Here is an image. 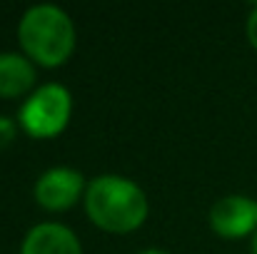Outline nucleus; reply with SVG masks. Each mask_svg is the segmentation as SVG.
I'll use <instances>...</instances> for the list:
<instances>
[{
	"label": "nucleus",
	"mask_w": 257,
	"mask_h": 254,
	"mask_svg": "<svg viewBox=\"0 0 257 254\" xmlns=\"http://www.w3.org/2000/svg\"><path fill=\"white\" fill-rule=\"evenodd\" d=\"M252 252L257 254V229H255V237H252Z\"/></svg>",
	"instance_id": "nucleus-11"
},
{
	"label": "nucleus",
	"mask_w": 257,
	"mask_h": 254,
	"mask_svg": "<svg viewBox=\"0 0 257 254\" xmlns=\"http://www.w3.org/2000/svg\"><path fill=\"white\" fill-rule=\"evenodd\" d=\"M83 174L73 167H53L40 174L35 184V197L48 209H63L70 207L80 192H83Z\"/></svg>",
	"instance_id": "nucleus-5"
},
{
	"label": "nucleus",
	"mask_w": 257,
	"mask_h": 254,
	"mask_svg": "<svg viewBox=\"0 0 257 254\" xmlns=\"http://www.w3.org/2000/svg\"><path fill=\"white\" fill-rule=\"evenodd\" d=\"M247 35H250L252 45L257 48V8L250 13V18H247Z\"/></svg>",
	"instance_id": "nucleus-9"
},
{
	"label": "nucleus",
	"mask_w": 257,
	"mask_h": 254,
	"mask_svg": "<svg viewBox=\"0 0 257 254\" xmlns=\"http://www.w3.org/2000/svg\"><path fill=\"white\" fill-rule=\"evenodd\" d=\"M15 140V122L10 117H3L0 115V147L10 145Z\"/></svg>",
	"instance_id": "nucleus-8"
},
{
	"label": "nucleus",
	"mask_w": 257,
	"mask_h": 254,
	"mask_svg": "<svg viewBox=\"0 0 257 254\" xmlns=\"http://www.w3.org/2000/svg\"><path fill=\"white\" fill-rule=\"evenodd\" d=\"M18 35L25 53L43 65H60L75 45V28L68 13L48 3L33 5L23 15Z\"/></svg>",
	"instance_id": "nucleus-2"
},
{
	"label": "nucleus",
	"mask_w": 257,
	"mask_h": 254,
	"mask_svg": "<svg viewBox=\"0 0 257 254\" xmlns=\"http://www.w3.org/2000/svg\"><path fill=\"white\" fill-rule=\"evenodd\" d=\"M20 254H83L78 237L58 222L35 224L23 239Z\"/></svg>",
	"instance_id": "nucleus-6"
},
{
	"label": "nucleus",
	"mask_w": 257,
	"mask_h": 254,
	"mask_svg": "<svg viewBox=\"0 0 257 254\" xmlns=\"http://www.w3.org/2000/svg\"><path fill=\"white\" fill-rule=\"evenodd\" d=\"M85 207L95 224L112 232L135 229L148 214L145 192L117 174H100L87 184Z\"/></svg>",
	"instance_id": "nucleus-1"
},
{
	"label": "nucleus",
	"mask_w": 257,
	"mask_h": 254,
	"mask_svg": "<svg viewBox=\"0 0 257 254\" xmlns=\"http://www.w3.org/2000/svg\"><path fill=\"white\" fill-rule=\"evenodd\" d=\"M210 222L222 237H242L257 229V202L242 194L222 197L210 209Z\"/></svg>",
	"instance_id": "nucleus-4"
},
{
	"label": "nucleus",
	"mask_w": 257,
	"mask_h": 254,
	"mask_svg": "<svg viewBox=\"0 0 257 254\" xmlns=\"http://www.w3.org/2000/svg\"><path fill=\"white\" fill-rule=\"evenodd\" d=\"M68 117H70V92L55 83L38 87L20 107V122L35 137H50L60 132Z\"/></svg>",
	"instance_id": "nucleus-3"
},
{
	"label": "nucleus",
	"mask_w": 257,
	"mask_h": 254,
	"mask_svg": "<svg viewBox=\"0 0 257 254\" xmlns=\"http://www.w3.org/2000/svg\"><path fill=\"white\" fill-rule=\"evenodd\" d=\"M140 254H168V252H163V249H145V252H140Z\"/></svg>",
	"instance_id": "nucleus-10"
},
{
	"label": "nucleus",
	"mask_w": 257,
	"mask_h": 254,
	"mask_svg": "<svg viewBox=\"0 0 257 254\" xmlns=\"http://www.w3.org/2000/svg\"><path fill=\"white\" fill-rule=\"evenodd\" d=\"M35 83V68L18 53H0V95H23Z\"/></svg>",
	"instance_id": "nucleus-7"
}]
</instances>
